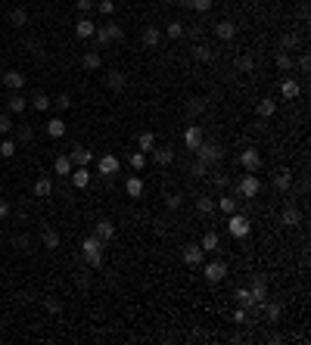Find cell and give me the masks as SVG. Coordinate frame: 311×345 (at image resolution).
<instances>
[{
  "instance_id": "obj_1",
  "label": "cell",
  "mask_w": 311,
  "mask_h": 345,
  "mask_svg": "<svg viewBox=\"0 0 311 345\" xmlns=\"http://www.w3.org/2000/svg\"><path fill=\"white\" fill-rule=\"evenodd\" d=\"M103 240L100 237H87L84 243H81V255H84V261L94 267V271H97V267H103Z\"/></svg>"
},
{
  "instance_id": "obj_2",
  "label": "cell",
  "mask_w": 311,
  "mask_h": 345,
  "mask_svg": "<svg viewBox=\"0 0 311 345\" xmlns=\"http://www.w3.org/2000/svg\"><path fill=\"white\" fill-rule=\"evenodd\" d=\"M196 159H199V162H206V165H218V162L224 159V146H221V143H209V140H203V143L196 146Z\"/></svg>"
},
{
  "instance_id": "obj_3",
  "label": "cell",
  "mask_w": 311,
  "mask_h": 345,
  "mask_svg": "<svg viewBox=\"0 0 311 345\" xmlns=\"http://www.w3.org/2000/svg\"><path fill=\"white\" fill-rule=\"evenodd\" d=\"M227 230H230V237L246 240V237L252 234V224H249V218H246V215H237V212H233V215L227 218Z\"/></svg>"
},
{
  "instance_id": "obj_4",
  "label": "cell",
  "mask_w": 311,
  "mask_h": 345,
  "mask_svg": "<svg viewBox=\"0 0 311 345\" xmlns=\"http://www.w3.org/2000/svg\"><path fill=\"white\" fill-rule=\"evenodd\" d=\"M237 190H240V196H246V199H255V196L261 193V180H258L252 171H246V174L240 177V187H237Z\"/></svg>"
},
{
  "instance_id": "obj_5",
  "label": "cell",
  "mask_w": 311,
  "mask_h": 345,
  "mask_svg": "<svg viewBox=\"0 0 311 345\" xmlns=\"http://www.w3.org/2000/svg\"><path fill=\"white\" fill-rule=\"evenodd\" d=\"M203 261H206V252H203L199 243L184 246V264H190V267H203Z\"/></svg>"
},
{
  "instance_id": "obj_6",
  "label": "cell",
  "mask_w": 311,
  "mask_h": 345,
  "mask_svg": "<svg viewBox=\"0 0 311 345\" xmlns=\"http://www.w3.org/2000/svg\"><path fill=\"white\" fill-rule=\"evenodd\" d=\"M94 237H100L103 243H109V240L115 237V224H112L109 218H97V221H94Z\"/></svg>"
},
{
  "instance_id": "obj_7",
  "label": "cell",
  "mask_w": 311,
  "mask_h": 345,
  "mask_svg": "<svg viewBox=\"0 0 311 345\" xmlns=\"http://www.w3.org/2000/svg\"><path fill=\"white\" fill-rule=\"evenodd\" d=\"M240 165H243V171H258L261 168V156H258V149H243L240 152Z\"/></svg>"
},
{
  "instance_id": "obj_8",
  "label": "cell",
  "mask_w": 311,
  "mask_h": 345,
  "mask_svg": "<svg viewBox=\"0 0 311 345\" xmlns=\"http://www.w3.org/2000/svg\"><path fill=\"white\" fill-rule=\"evenodd\" d=\"M249 295H252V305L268 302V283H264L261 274H255V280H252V286H249Z\"/></svg>"
},
{
  "instance_id": "obj_9",
  "label": "cell",
  "mask_w": 311,
  "mask_h": 345,
  "mask_svg": "<svg viewBox=\"0 0 311 345\" xmlns=\"http://www.w3.org/2000/svg\"><path fill=\"white\" fill-rule=\"evenodd\" d=\"M224 277H227V264L224 261H209L206 264V280L209 283H221Z\"/></svg>"
},
{
  "instance_id": "obj_10",
  "label": "cell",
  "mask_w": 311,
  "mask_h": 345,
  "mask_svg": "<svg viewBox=\"0 0 311 345\" xmlns=\"http://www.w3.org/2000/svg\"><path fill=\"white\" fill-rule=\"evenodd\" d=\"M25 109H28V100L22 97V90H13V94L7 97V112H10V115H22Z\"/></svg>"
},
{
  "instance_id": "obj_11",
  "label": "cell",
  "mask_w": 311,
  "mask_h": 345,
  "mask_svg": "<svg viewBox=\"0 0 311 345\" xmlns=\"http://www.w3.org/2000/svg\"><path fill=\"white\" fill-rule=\"evenodd\" d=\"M34 196H37V199H50V196H53V180H50L47 174H41V177L34 180Z\"/></svg>"
},
{
  "instance_id": "obj_12",
  "label": "cell",
  "mask_w": 311,
  "mask_h": 345,
  "mask_svg": "<svg viewBox=\"0 0 311 345\" xmlns=\"http://www.w3.org/2000/svg\"><path fill=\"white\" fill-rule=\"evenodd\" d=\"M97 171H100L103 177H112V174H119V156H103V159L97 162Z\"/></svg>"
},
{
  "instance_id": "obj_13",
  "label": "cell",
  "mask_w": 311,
  "mask_h": 345,
  "mask_svg": "<svg viewBox=\"0 0 311 345\" xmlns=\"http://www.w3.org/2000/svg\"><path fill=\"white\" fill-rule=\"evenodd\" d=\"M4 84H7L10 90H22V87H25V75H22L19 68H10V72H4Z\"/></svg>"
},
{
  "instance_id": "obj_14",
  "label": "cell",
  "mask_w": 311,
  "mask_h": 345,
  "mask_svg": "<svg viewBox=\"0 0 311 345\" xmlns=\"http://www.w3.org/2000/svg\"><path fill=\"white\" fill-rule=\"evenodd\" d=\"M206 137H203V131L196 128V125H190L187 131H184V143H187V149H193V152H196V146L203 143Z\"/></svg>"
},
{
  "instance_id": "obj_15",
  "label": "cell",
  "mask_w": 311,
  "mask_h": 345,
  "mask_svg": "<svg viewBox=\"0 0 311 345\" xmlns=\"http://www.w3.org/2000/svg\"><path fill=\"white\" fill-rule=\"evenodd\" d=\"M215 34H218V41H233V34H237V25H233L230 19H221L215 25Z\"/></svg>"
},
{
  "instance_id": "obj_16",
  "label": "cell",
  "mask_w": 311,
  "mask_h": 345,
  "mask_svg": "<svg viewBox=\"0 0 311 345\" xmlns=\"http://www.w3.org/2000/svg\"><path fill=\"white\" fill-rule=\"evenodd\" d=\"M72 183H75L78 190H84V187L91 183V171H87V165H75V168H72Z\"/></svg>"
},
{
  "instance_id": "obj_17",
  "label": "cell",
  "mask_w": 311,
  "mask_h": 345,
  "mask_svg": "<svg viewBox=\"0 0 311 345\" xmlns=\"http://www.w3.org/2000/svg\"><path fill=\"white\" fill-rule=\"evenodd\" d=\"M69 159H72V165H91L94 152H91V149H84V146H75V149L69 152Z\"/></svg>"
},
{
  "instance_id": "obj_18",
  "label": "cell",
  "mask_w": 311,
  "mask_h": 345,
  "mask_svg": "<svg viewBox=\"0 0 311 345\" xmlns=\"http://www.w3.org/2000/svg\"><path fill=\"white\" fill-rule=\"evenodd\" d=\"M125 193L131 196V199H140L143 196V177H128V183H125Z\"/></svg>"
},
{
  "instance_id": "obj_19",
  "label": "cell",
  "mask_w": 311,
  "mask_h": 345,
  "mask_svg": "<svg viewBox=\"0 0 311 345\" xmlns=\"http://www.w3.org/2000/svg\"><path fill=\"white\" fill-rule=\"evenodd\" d=\"M199 246H203V252H218V249H221V240H218V234H215V230H206Z\"/></svg>"
},
{
  "instance_id": "obj_20",
  "label": "cell",
  "mask_w": 311,
  "mask_h": 345,
  "mask_svg": "<svg viewBox=\"0 0 311 345\" xmlns=\"http://www.w3.org/2000/svg\"><path fill=\"white\" fill-rule=\"evenodd\" d=\"M274 187L280 190V193H286V190L293 187V171H290V168H280L277 177H274Z\"/></svg>"
},
{
  "instance_id": "obj_21",
  "label": "cell",
  "mask_w": 311,
  "mask_h": 345,
  "mask_svg": "<svg viewBox=\"0 0 311 345\" xmlns=\"http://www.w3.org/2000/svg\"><path fill=\"white\" fill-rule=\"evenodd\" d=\"M75 31H78V37H94V31H97V25L87 19V16H81L75 22Z\"/></svg>"
},
{
  "instance_id": "obj_22",
  "label": "cell",
  "mask_w": 311,
  "mask_h": 345,
  "mask_svg": "<svg viewBox=\"0 0 311 345\" xmlns=\"http://www.w3.org/2000/svg\"><path fill=\"white\" fill-rule=\"evenodd\" d=\"M280 94H283L286 100H296V97L302 94V87H299V81H296V78H286V81L280 84Z\"/></svg>"
},
{
  "instance_id": "obj_23",
  "label": "cell",
  "mask_w": 311,
  "mask_h": 345,
  "mask_svg": "<svg viewBox=\"0 0 311 345\" xmlns=\"http://www.w3.org/2000/svg\"><path fill=\"white\" fill-rule=\"evenodd\" d=\"M283 224H286V227L302 224V215H299V209H296L293 202H286V209H283Z\"/></svg>"
},
{
  "instance_id": "obj_24",
  "label": "cell",
  "mask_w": 311,
  "mask_h": 345,
  "mask_svg": "<svg viewBox=\"0 0 311 345\" xmlns=\"http://www.w3.org/2000/svg\"><path fill=\"white\" fill-rule=\"evenodd\" d=\"M159 41H162V31L156 28V25H146V28H143V44H146V47H156Z\"/></svg>"
},
{
  "instance_id": "obj_25",
  "label": "cell",
  "mask_w": 311,
  "mask_h": 345,
  "mask_svg": "<svg viewBox=\"0 0 311 345\" xmlns=\"http://www.w3.org/2000/svg\"><path fill=\"white\" fill-rule=\"evenodd\" d=\"M261 305H264V317H268V324H277L280 314H283L280 305H277V302H261Z\"/></svg>"
},
{
  "instance_id": "obj_26",
  "label": "cell",
  "mask_w": 311,
  "mask_h": 345,
  "mask_svg": "<svg viewBox=\"0 0 311 345\" xmlns=\"http://www.w3.org/2000/svg\"><path fill=\"white\" fill-rule=\"evenodd\" d=\"M72 168H75V165H72V159H69V156H56V162H53V171H56V174L69 177V174H72Z\"/></svg>"
},
{
  "instance_id": "obj_27",
  "label": "cell",
  "mask_w": 311,
  "mask_h": 345,
  "mask_svg": "<svg viewBox=\"0 0 311 345\" xmlns=\"http://www.w3.org/2000/svg\"><path fill=\"white\" fill-rule=\"evenodd\" d=\"M181 7L196 10V13H209L212 10V0H181Z\"/></svg>"
},
{
  "instance_id": "obj_28",
  "label": "cell",
  "mask_w": 311,
  "mask_h": 345,
  "mask_svg": "<svg viewBox=\"0 0 311 345\" xmlns=\"http://www.w3.org/2000/svg\"><path fill=\"white\" fill-rule=\"evenodd\" d=\"M152 159H156V165L165 168V165L174 162V152H171V149H152Z\"/></svg>"
},
{
  "instance_id": "obj_29",
  "label": "cell",
  "mask_w": 311,
  "mask_h": 345,
  "mask_svg": "<svg viewBox=\"0 0 311 345\" xmlns=\"http://www.w3.org/2000/svg\"><path fill=\"white\" fill-rule=\"evenodd\" d=\"M50 106H53V100H50L47 94H34V97H31V109H37V112H47Z\"/></svg>"
},
{
  "instance_id": "obj_30",
  "label": "cell",
  "mask_w": 311,
  "mask_h": 345,
  "mask_svg": "<svg viewBox=\"0 0 311 345\" xmlns=\"http://www.w3.org/2000/svg\"><path fill=\"white\" fill-rule=\"evenodd\" d=\"M81 62H84V68H87V72H97V68L103 65V59H100V53H97V50H87Z\"/></svg>"
},
{
  "instance_id": "obj_31",
  "label": "cell",
  "mask_w": 311,
  "mask_h": 345,
  "mask_svg": "<svg viewBox=\"0 0 311 345\" xmlns=\"http://www.w3.org/2000/svg\"><path fill=\"white\" fill-rule=\"evenodd\" d=\"M137 146H140V152H152V149H156V134L143 131V134L137 137Z\"/></svg>"
},
{
  "instance_id": "obj_32",
  "label": "cell",
  "mask_w": 311,
  "mask_h": 345,
  "mask_svg": "<svg viewBox=\"0 0 311 345\" xmlns=\"http://www.w3.org/2000/svg\"><path fill=\"white\" fill-rule=\"evenodd\" d=\"M193 59H196V62H212L215 53H212L206 44H196V47H193Z\"/></svg>"
},
{
  "instance_id": "obj_33",
  "label": "cell",
  "mask_w": 311,
  "mask_h": 345,
  "mask_svg": "<svg viewBox=\"0 0 311 345\" xmlns=\"http://www.w3.org/2000/svg\"><path fill=\"white\" fill-rule=\"evenodd\" d=\"M274 112H277V103L271 100V97H264V100L258 103V115H261V119H271Z\"/></svg>"
},
{
  "instance_id": "obj_34",
  "label": "cell",
  "mask_w": 311,
  "mask_h": 345,
  "mask_svg": "<svg viewBox=\"0 0 311 345\" xmlns=\"http://www.w3.org/2000/svg\"><path fill=\"white\" fill-rule=\"evenodd\" d=\"M196 212H199L203 218H209V215L215 212V202H212L209 196H196Z\"/></svg>"
},
{
  "instance_id": "obj_35",
  "label": "cell",
  "mask_w": 311,
  "mask_h": 345,
  "mask_svg": "<svg viewBox=\"0 0 311 345\" xmlns=\"http://www.w3.org/2000/svg\"><path fill=\"white\" fill-rule=\"evenodd\" d=\"M237 68H240L243 75H252V72H255V59H252L249 53H243V56L237 59Z\"/></svg>"
},
{
  "instance_id": "obj_36",
  "label": "cell",
  "mask_w": 311,
  "mask_h": 345,
  "mask_svg": "<svg viewBox=\"0 0 311 345\" xmlns=\"http://www.w3.org/2000/svg\"><path fill=\"white\" fill-rule=\"evenodd\" d=\"M47 134H50V137H62V134H65V122H62V119H50V122H47Z\"/></svg>"
},
{
  "instance_id": "obj_37",
  "label": "cell",
  "mask_w": 311,
  "mask_h": 345,
  "mask_svg": "<svg viewBox=\"0 0 311 345\" xmlns=\"http://www.w3.org/2000/svg\"><path fill=\"white\" fill-rule=\"evenodd\" d=\"M125 84H128V78H125L122 72H112V75H109V90H122Z\"/></svg>"
},
{
  "instance_id": "obj_38",
  "label": "cell",
  "mask_w": 311,
  "mask_h": 345,
  "mask_svg": "<svg viewBox=\"0 0 311 345\" xmlns=\"http://www.w3.org/2000/svg\"><path fill=\"white\" fill-rule=\"evenodd\" d=\"M94 34H97V47H109V44H112V37H109V28H106V25H97Z\"/></svg>"
},
{
  "instance_id": "obj_39",
  "label": "cell",
  "mask_w": 311,
  "mask_h": 345,
  "mask_svg": "<svg viewBox=\"0 0 311 345\" xmlns=\"http://www.w3.org/2000/svg\"><path fill=\"white\" fill-rule=\"evenodd\" d=\"M218 209H221L224 215H233V212H237V199H233V196H221V199H218Z\"/></svg>"
},
{
  "instance_id": "obj_40",
  "label": "cell",
  "mask_w": 311,
  "mask_h": 345,
  "mask_svg": "<svg viewBox=\"0 0 311 345\" xmlns=\"http://www.w3.org/2000/svg\"><path fill=\"white\" fill-rule=\"evenodd\" d=\"M41 240H44V246H47V249H59V234H56V230H44Z\"/></svg>"
},
{
  "instance_id": "obj_41",
  "label": "cell",
  "mask_w": 311,
  "mask_h": 345,
  "mask_svg": "<svg viewBox=\"0 0 311 345\" xmlns=\"http://www.w3.org/2000/svg\"><path fill=\"white\" fill-rule=\"evenodd\" d=\"M10 22H13V25H19V28H22V25H28V13H25V10H22V7H16V10H13V13H10Z\"/></svg>"
},
{
  "instance_id": "obj_42",
  "label": "cell",
  "mask_w": 311,
  "mask_h": 345,
  "mask_svg": "<svg viewBox=\"0 0 311 345\" xmlns=\"http://www.w3.org/2000/svg\"><path fill=\"white\" fill-rule=\"evenodd\" d=\"M274 65H277L280 72H290V68H293V56H290V53L283 50V53H277V59H274Z\"/></svg>"
},
{
  "instance_id": "obj_43",
  "label": "cell",
  "mask_w": 311,
  "mask_h": 345,
  "mask_svg": "<svg viewBox=\"0 0 311 345\" xmlns=\"http://www.w3.org/2000/svg\"><path fill=\"white\" fill-rule=\"evenodd\" d=\"M16 140H4V143H0V156H4V159H13L16 156Z\"/></svg>"
},
{
  "instance_id": "obj_44",
  "label": "cell",
  "mask_w": 311,
  "mask_h": 345,
  "mask_svg": "<svg viewBox=\"0 0 311 345\" xmlns=\"http://www.w3.org/2000/svg\"><path fill=\"white\" fill-rule=\"evenodd\" d=\"M206 109V100H199V97H193L190 103H187V115H199Z\"/></svg>"
},
{
  "instance_id": "obj_45",
  "label": "cell",
  "mask_w": 311,
  "mask_h": 345,
  "mask_svg": "<svg viewBox=\"0 0 311 345\" xmlns=\"http://www.w3.org/2000/svg\"><path fill=\"white\" fill-rule=\"evenodd\" d=\"M165 205H168V212H177V209L184 205V196H181V193H168V196H165Z\"/></svg>"
},
{
  "instance_id": "obj_46",
  "label": "cell",
  "mask_w": 311,
  "mask_h": 345,
  "mask_svg": "<svg viewBox=\"0 0 311 345\" xmlns=\"http://www.w3.org/2000/svg\"><path fill=\"white\" fill-rule=\"evenodd\" d=\"M128 162H131V168H134V171H143V168H146V152H134Z\"/></svg>"
},
{
  "instance_id": "obj_47",
  "label": "cell",
  "mask_w": 311,
  "mask_h": 345,
  "mask_svg": "<svg viewBox=\"0 0 311 345\" xmlns=\"http://www.w3.org/2000/svg\"><path fill=\"white\" fill-rule=\"evenodd\" d=\"M184 34H187L184 22H168V37H174V41H177V37H184Z\"/></svg>"
},
{
  "instance_id": "obj_48",
  "label": "cell",
  "mask_w": 311,
  "mask_h": 345,
  "mask_svg": "<svg viewBox=\"0 0 311 345\" xmlns=\"http://www.w3.org/2000/svg\"><path fill=\"white\" fill-rule=\"evenodd\" d=\"M237 302H240V308H252V295H249V289H237Z\"/></svg>"
},
{
  "instance_id": "obj_49",
  "label": "cell",
  "mask_w": 311,
  "mask_h": 345,
  "mask_svg": "<svg viewBox=\"0 0 311 345\" xmlns=\"http://www.w3.org/2000/svg\"><path fill=\"white\" fill-rule=\"evenodd\" d=\"M190 174H193V177H206V174H209V165L196 159V162H193V168H190Z\"/></svg>"
},
{
  "instance_id": "obj_50",
  "label": "cell",
  "mask_w": 311,
  "mask_h": 345,
  "mask_svg": "<svg viewBox=\"0 0 311 345\" xmlns=\"http://www.w3.org/2000/svg\"><path fill=\"white\" fill-rule=\"evenodd\" d=\"M44 308H47L50 314H59V311H62V302H59V298H44Z\"/></svg>"
},
{
  "instance_id": "obj_51",
  "label": "cell",
  "mask_w": 311,
  "mask_h": 345,
  "mask_svg": "<svg viewBox=\"0 0 311 345\" xmlns=\"http://www.w3.org/2000/svg\"><path fill=\"white\" fill-rule=\"evenodd\" d=\"M296 44H299L296 34H283V37H280V47H283V50H290V47H296Z\"/></svg>"
},
{
  "instance_id": "obj_52",
  "label": "cell",
  "mask_w": 311,
  "mask_h": 345,
  "mask_svg": "<svg viewBox=\"0 0 311 345\" xmlns=\"http://www.w3.org/2000/svg\"><path fill=\"white\" fill-rule=\"evenodd\" d=\"M16 134H19V140H22V143H28V140L34 137V131H31L28 125H19V131H16Z\"/></svg>"
},
{
  "instance_id": "obj_53",
  "label": "cell",
  "mask_w": 311,
  "mask_h": 345,
  "mask_svg": "<svg viewBox=\"0 0 311 345\" xmlns=\"http://www.w3.org/2000/svg\"><path fill=\"white\" fill-rule=\"evenodd\" d=\"M97 7H100V13H103V16H112V13H115V4H112V0H100Z\"/></svg>"
},
{
  "instance_id": "obj_54",
  "label": "cell",
  "mask_w": 311,
  "mask_h": 345,
  "mask_svg": "<svg viewBox=\"0 0 311 345\" xmlns=\"http://www.w3.org/2000/svg\"><path fill=\"white\" fill-rule=\"evenodd\" d=\"M13 131V122H10V115H0V134H10Z\"/></svg>"
},
{
  "instance_id": "obj_55",
  "label": "cell",
  "mask_w": 311,
  "mask_h": 345,
  "mask_svg": "<svg viewBox=\"0 0 311 345\" xmlns=\"http://www.w3.org/2000/svg\"><path fill=\"white\" fill-rule=\"evenodd\" d=\"M69 106H72V97L69 94H59L56 97V109H69Z\"/></svg>"
},
{
  "instance_id": "obj_56",
  "label": "cell",
  "mask_w": 311,
  "mask_h": 345,
  "mask_svg": "<svg viewBox=\"0 0 311 345\" xmlns=\"http://www.w3.org/2000/svg\"><path fill=\"white\" fill-rule=\"evenodd\" d=\"M78 10H81V13H91V10H94V0H78Z\"/></svg>"
},
{
  "instance_id": "obj_57",
  "label": "cell",
  "mask_w": 311,
  "mask_h": 345,
  "mask_svg": "<svg viewBox=\"0 0 311 345\" xmlns=\"http://www.w3.org/2000/svg\"><path fill=\"white\" fill-rule=\"evenodd\" d=\"M7 215H10V202H7V199H0V221H4Z\"/></svg>"
},
{
  "instance_id": "obj_58",
  "label": "cell",
  "mask_w": 311,
  "mask_h": 345,
  "mask_svg": "<svg viewBox=\"0 0 311 345\" xmlns=\"http://www.w3.org/2000/svg\"><path fill=\"white\" fill-rule=\"evenodd\" d=\"M215 187L224 190V187H227V174H215Z\"/></svg>"
},
{
  "instance_id": "obj_59",
  "label": "cell",
  "mask_w": 311,
  "mask_h": 345,
  "mask_svg": "<svg viewBox=\"0 0 311 345\" xmlns=\"http://www.w3.org/2000/svg\"><path fill=\"white\" fill-rule=\"evenodd\" d=\"M16 249H22V252H28V237H16Z\"/></svg>"
},
{
  "instance_id": "obj_60",
  "label": "cell",
  "mask_w": 311,
  "mask_h": 345,
  "mask_svg": "<svg viewBox=\"0 0 311 345\" xmlns=\"http://www.w3.org/2000/svg\"><path fill=\"white\" fill-rule=\"evenodd\" d=\"M308 68H311V59H308V56H302V59H299V72H308Z\"/></svg>"
},
{
  "instance_id": "obj_61",
  "label": "cell",
  "mask_w": 311,
  "mask_h": 345,
  "mask_svg": "<svg viewBox=\"0 0 311 345\" xmlns=\"http://www.w3.org/2000/svg\"><path fill=\"white\" fill-rule=\"evenodd\" d=\"M233 320H237V324H246V308H240L237 314H233Z\"/></svg>"
}]
</instances>
